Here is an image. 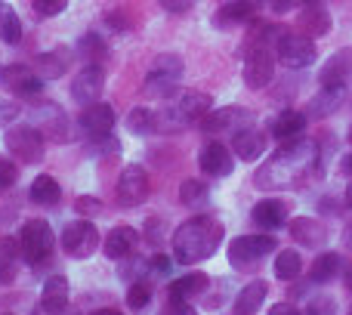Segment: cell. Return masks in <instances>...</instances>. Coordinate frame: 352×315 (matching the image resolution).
<instances>
[{"instance_id": "db71d44e", "label": "cell", "mask_w": 352, "mask_h": 315, "mask_svg": "<svg viewBox=\"0 0 352 315\" xmlns=\"http://www.w3.org/2000/svg\"><path fill=\"white\" fill-rule=\"evenodd\" d=\"M346 244L352 248V226H349V232H346Z\"/></svg>"}, {"instance_id": "2e32d148", "label": "cell", "mask_w": 352, "mask_h": 315, "mask_svg": "<svg viewBox=\"0 0 352 315\" xmlns=\"http://www.w3.org/2000/svg\"><path fill=\"white\" fill-rule=\"evenodd\" d=\"M287 217H291V207H287L285 198H263V201H256L254 210H250V219H254L260 229H266V232L285 229Z\"/></svg>"}, {"instance_id": "f5cc1de1", "label": "cell", "mask_w": 352, "mask_h": 315, "mask_svg": "<svg viewBox=\"0 0 352 315\" xmlns=\"http://www.w3.org/2000/svg\"><path fill=\"white\" fill-rule=\"evenodd\" d=\"M346 204L352 207V182H349V186H346Z\"/></svg>"}, {"instance_id": "484cf974", "label": "cell", "mask_w": 352, "mask_h": 315, "mask_svg": "<svg viewBox=\"0 0 352 315\" xmlns=\"http://www.w3.org/2000/svg\"><path fill=\"white\" fill-rule=\"evenodd\" d=\"M210 287V279H207L204 272H188V275H182V279H176L170 287H167V297L170 300H195V297H201V294Z\"/></svg>"}, {"instance_id": "9a60e30c", "label": "cell", "mask_w": 352, "mask_h": 315, "mask_svg": "<svg viewBox=\"0 0 352 315\" xmlns=\"http://www.w3.org/2000/svg\"><path fill=\"white\" fill-rule=\"evenodd\" d=\"M198 167L213 180H223V176H229L235 170V152H229L223 142L213 140L198 152Z\"/></svg>"}, {"instance_id": "603a6c76", "label": "cell", "mask_w": 352, "mask_h": 315, "mask_svg": "<svg viewBox=\"0 0 352 315\" xmlns=\"http://www.w3.org/2000/svg\"><path fill=\"white\" fill-rule=\"evenodd\" d=\"M68 306V279L65 275H50L43 281V294H41V309L47 315H62Z\"/></svg>"}, {"instance_id": "7bdbcfd3", "label": "cell", "mask_w": 352, "mask_h": 315, "mask_svg": "<svg viewBox=\"0 0 352 315\" xmlns=\"http://www.w3.org/2000/svg\"><path fill=\"white\" fill-rule=\"evenodd\" d=\"M80 53L90 59V56H102L105 53V47H102V41H99L96 34H87L84 41H80Z\"/></svg>"}, {"instance_id": "8992f818", "label": "cell", "mask_w": 352, "mask_h": 315, "mask_svg": "<svg viewBox=\"0 0 352 315\" xmlns=\"http://www.w3.org/2000/svg\"><path fill=\"white\" fill-rule=\"evenodd\" d=\"M275 78V50L269 43H248L244 50V84L250 90H263Z\"/></svg>"}, {"instance_id": "11a10c76", "label": "cell", "mask_w": 352, "mask_h": 315, "mask_svg": "<svg viewBox=\"0 0 352 315\" xmlns=\"http://www.w3.org/2000/svg\"><path fill=\"white\" fill-rule=\"evenodd\" d=\"M3 315H12V312H3Z\"/></svg>"}, {"instance_id": "4fadbf2b", "label": "cell", "mask_w": 352, "mask_h": 315, "mask_svg": "<svg viewBox=\"0 0 352 315\" xmlns=\"http://www.w3.org/2000/svg\"><path fill=\"white\" fill-rule=\"evenodd\" d=\"M0 84L19 99H41L43 93V78H37L34 68L25 65H3L0 68Z\"/></svg>"}, {"instance_id": "d6986e66", "label": "cell", "mask_w": 352, "mask_h": 315, "mask_svg": "<svg viewBox=\"0 0 352 315\" xmlns=\"http://www.w3.org/2000/svg\"><path fill=\"white\" fill-rule=\"evenodd\" d=\"M80 127L90 140H99V136H109L115 130V109L109 102H93L84 109L80 115Z\"/></svg>"}, {"instance_id": "9c48e42d", "label": "cell", "mask_w": 352, "mask_h": 315, "mask_svg": "<svg viewBox=\"0 0 352 315\" xmlns=\"http://www.w3.org/2000/svg\"><path fill=\"white\" fill-rule=\"evenodd\" d=\"M316 56H318L316 43L306 34H287L285 31L278 37V43H275V59L287 68H309L316 62Z\"/></svg>"}, {"instance_id": "d590c367", "label": "cell", "mask_w": 352, "mask_h": 315, "mask_svg": "<svg viewBox=\"0 0 352 315\" xmlns=\"http://www.w3.org/2000/svg\"><path fill=\"white\" fill-rule=\"evenodd\" d=\"M127 130L130 133H152L155 130V111L146 109V105H136L127 115Z\"/></svg>"}, {"instance_id": "f907efd6", "label": "cell", "mask_w": 352, "mask_h": 315, "mask_svg": "<svg viewBox=\"0 0 352 315\" xmlns=\"http://www.w3.org/2000/svg\"><path fill=\"white\" fill-rule=\"evenodd\" d=\"M93 315H121L118 309H99V312H93Z\"/></svg>"}, {"instance_id": "ee69618b", "label": "cell", "mask_w": 352, "mask_h": 315, "mask_svg": "<svg viewBox=\"0 0 352 315\" xmlns=\"http://www.w3.org/2000/svg\"><path fill=\"white\" fill-rule=\"evenodd\" d=\"M161 315H198L192 303H186V300H170V303L161 309Z\"/></svg>"}, {"instance_id": "8fae6325", "label": "cell", "mask_w": 352, "mask_h": 315, "mask_svg": "<svg viewBox=\"0 0 352 315\" xmlns=\"http://www.w3.org/2000/svg\"><path fill=\"white\" fill-rule=\"evenodd\" d=\"M250 121H254V111L250 109H241V105H226V109H217L210 111V115L201 118V130H204L207 136H219L226 133V130H232V133H238V130L250 127Z\"/></svg>"}, {"instance_id": "3957f363", "label": "cell", "mask_w": 352, "mask_h": 315, "mask_svg": "<svg viewBox=\"0 0 352 315\" xmlns=\"http://www.w3.org/2000/svg\"><path fill=\"white\" fill-rule=\"evenodd\" d=\"M179 78H182V59L173 53H164L148 65V74H146V96H155V99H170L176 90H179Z\"/></svg>"}, {"instance_id": "30bf717a", "label": "cell", "mask_w": 352, "mask_h": 315, "mask_svg": "<svg viewBox=\"0 0 352 315\" xmlns=\"http://www.w3.org/2000/svg\"><path fill=\"white\" fill-rule=\"evenodd\" d=\"M148 192H152V180H148L146 167H140V164H127V167L121 170V180H118V204L121 207H140L142 201L148 198Z\"/></svg>"}, {"instance_id": "7c38bea8", "label": "cell", "mask_w": 352, "mask_h": 315, "mask_svg": "<svg viewBox=\"0 0 352 315\" xmlns=\"http://www.w3.org/2000/svg\"><path fill=\"white\" fill-rule=\"evenodd\" d=\"M102 90H105V68L99 65V62H87L78 72V78L72 80V99L78 105H84V109L99 102Z\"/></svg>"}, {"instance_id": "f546056e", "label": "cell", "mask_w": 352, "mask_h": 315, "mask_svg": "<svg viewBox=\"0 0 352 315\" xmlns=\"http://www.w3.org/2000/svg\"><path fill=\"white\" fill-rule=\"evenodd\" d=\"M31 201H34V204H41V207H56L62 201L59 182H56L50 173L34 176V182H31Z\"/></svg>"}, {"instance_id": "f6af8a7d", "label": "cell", "mask_w": 352, "mask_h": 315, "mask_svg": "<svg viewBox=\"0 0 352 315\" xmlns=\"http://www.w3.org/2000/svg\"><path fill=\"white\" fill-rule=\"evenodd\" d=\"M148 266H152V272H155V275H170V272H173V260H170L167 254H155Z\"/></svg>"}, {"instance_id": "ab89813d", "label": "cell", "mask_w": 352, "mask_h": 315, "mask_svg": "<svg viewBox=\"0 0 352 315\" xmlns=\"http://www.w3.org/2000/svg\"><path fill=\"white\" fill-rule=\"evenodd\" d=\"M31 6H34L37 16L50 19V16H59V12L68 6V0H31Z\"/></svg>"}, {"instance_id": "ffe728a7", "label": "cell", "mask_w": 352, "mask_h": 315, "mask_svg": "<svg viewBox=\"0 0 352 315\" xmlns=\"http://www.w3.org/2000/svg\"><path fill=\"white\" fill-rule=\"evenodd\" d=\"M287 229H291L294 241L306 244V248H322V244L328 241V229H324V223L316 217H294L291 223H287Z\"/></svg>"}, {"instance_id": "e575fe53", "label": "cell", "mask_w": 352, "mask_h": 315, "mask_svg": "<svg viewBox=\"0 0 352 315\" xmlns=\"http://www.w3.org/2000/svg\"><path fill=\"white\" fill-rule=\"evenodd\" d=\"M179 201L186 207H201L210 201V188H207V182H201V180H186L179 186Z\"/></svg>"}, {"instance_id": "f35d334b", "label": "cell", "mask_w": 352, "mask_h": 315, "mask_svg": "<svg viewBox=\"0 0 352 315\" xmlns=\"http://www.w3.org/2000/svg\"><path fill=\"white\" fill-rule=\"evenodd\" d=\"M19 182V167L12 158H3L0 155V192H6V188H12Z\"/></svg>"}, {"instance_id": "7a4b0ae2", "label": "cell", "mask_w": 352, "mask_h": 315, "mask_svg": "<svg viewBox=\"0 0 352 315\" xmlns=\"http://www.w3.org/2000/svg\"><path fill=\"white\" fill-rule=\"evenodd\" d=\"M226 238V226L210 213L192 217L173 232V257L182 266H195L204 263L207 257L217 254V248Z\"/></svg>"}, {"instance_id": "bcb514c9", "label": "cell", "mask_w": 352, "mask_h": 315, "mask_svg": "<svg viewBox=\"0 0 352 315\" xmlns=\"http://www.w3.org/2000/svg\"><path fill=\"white\" fill-rule=\"evenodd\" d=\"M161 6H164L170 16H182V12H188L195 6V0H161Z\"/></svg>"}, {"instance_id": "d6a6232c", "label": "cell", "mask_w": 352, "mask_h": 315, "mask_svg": "<svg viewBox=\"0 0 352 315\" xmlns=\"http://www.w3.org/2000/svg\"><path fill=\"white\" fill-rule=\"evenodd\" d=\"M340 272H343V257L334 254V250H331V254L316 257V263H312V281H318V285L334 281Z\"/></svg>"}, {"instance_id": "d4e9b609", "label": "cell", "mask_w": 352, "mask_h": 315, "mask_svg": "<svg viewBox=\"0 0 352 315\" xmlns=\"http://www.w3.org/2000/svg\"><path fill=\"white\" fill-rule=\"evenodd\" d=\"M176 111L182 115V121H201L204 115H210L213 111V99L210 93H201V90H188L179 96V102H176Z\"/></svg>"}, {"instance_id": "52a82bcc", "label": "cell", "mask_w": 352, "mask_h": 315, "mask_svg": "<svg viewBox=\"0 0 352 315\" xmlns=\"http://www.w3.org/2000/svg\"><path fill=\"white\" fill-rule=\"evenodd\" d=\"M99 248H102V238H99V229L90 219H72V223L62 229V250H65L72 260H87V257H93Z\"/></svg>"}, {"instance_id": "4316f807", "label": "cell", "mask_w": 352, "mask_h": 315, "mask_svg": "<svg viewBox=\"0 0 352 315\" xmlns=\"http://www.w3.org/2000/svg\"><path fill=\"white\" fill-rule=\"evenodd\" d=\"M300 31H303L306 37H322V34H328L331 31V16H328V10H324L322 3H309V6H303L300 10Z\"/></svg>"}, {"instance_id": "7402d4cb", "label": "cell", "mask_w": 352, "mask_h": 315, "mask_svg": "<svg viewBox=\"0 0 352 315\" xmlns=\"http://www.w3.org/2000/svg\"><path fill=\"white\" fill-rule=\"evenodd\" d=\"M306 124H309V118H306V111H281V115L272 118V124H269V133L275 136L278 142H291V140H300L306 130Z\"/></svg>"}, {"instance_id": "c3c4849f", "label": "cell", "mask_w": 352, "mask_h": 315, "mask_svg": "<svg viewBox=\"0 0 352 315\" xmlns=\"http://www.w3.org/2000/svg\"><path fill=\"white\" fill-rule=\"evenodd\" d=\"M269 315H300V309L294 303H275L272 309H269Z\"/></svg>"}, {"instance_id": "5bb4252c", "label": "cell", "mask_w": 352, "mask_h": 315, "mask_svg": "<svg viewBox=\"0 0 352 315\" xmlns=\"http://www.w3.org/2000/svg\"><path fill=\"white\" fill-rule=\"evenodd\" d=\"M263 10V0H229L219 6V12L213 16L217 28H238V25H250Z\"/></svg>"}, {"instance_id": "7dc6e473", "label": "cell", "mask_w": 352, "mask_h": 315, "mask_svg": "<svg viewBox=\"0 0 352 315\" xmlns=\"http://www.w3.org/2000/svg\"><path fill=\"white\" fill-rule=\"evenodd\" d=\"M12 118H19V105L10 102V99H0V127H3V124H10Z\"/></svg>"}, {"instance_id": "836d02e7", "label": "cell", "mask_w": 352, "mask_h": 315, "mask_svg": "<svg viewBox=\"0 0 352 315\" xmlns=\"http://www.w3.org/2000/svg\"><path fill=\"white\" fill-rule=\"evenodd\" d=\"M300 272H303V257L297 250H281L275 257V279L294 281V279H300Z\"/></svg>"}, {"instance_id": "816d5d0a", "label": "cell", "mask_w": 352, "mask_h": 315, "mask_svg": "<svg viewBox=\"0 0 352 315\" xmlns=\"http://www.w3.org/2000/svg\"><path fill=\"white\" fill-rule=\"evenodd\" d=\"M346 287L352 291V266H346Z\"/></svg>"}, {"instance_id": "b9f144b4", "label": "cell", "mask_w": 352, "mask_h": 315, "mask_svg": "<svg viewBox=\"0 0 352 315\" xmlns=\"http://www.w3.org/2000/svg\"><path fill=\"white\" fill-rule=\"evenodd\" d=\"M74 210L80 213V217H96V213H102V201L99 198H78L74 201Z\"/></svg>"}, {"instance_id": "cb8c5ba5", "label": "cell", "mask_w": 352, "mask_h": 315, "mask_svg": "<svg viewBox=\"0 0 352 315\" xmlns=\"http://www.w3.org/2000/svg\"><path fill=\"white\" fill-rule=\"evenodd\" d=\"M19 260H22V244H19V238L3 235L0 238V285H12V281H16Z\"/></svg>"}, {"instance_id": "44dd1931", "label": "cell", "mask_w": 352, "mask_h": 315, "mask_svg": "<svg viewBox=\"0 0 352 315\" xmlns=\"http://www.w3.org/2000/svg\"><path fill=\"white\" fill-rule=\"evenodd\" d=\"M232 152L238 155V161H260L266 152V133L256 127H244L232 136Z\"/></svg>"}, {"instance_id": "6da1fadb", "label": "cell", "mask_w": 352, "mask_h": 315, "mask_svg": "<svg viewBox=\"0 0 352 315\" xmlns=\"http://www.w3.org/2000/svg\"><path fill=\"white\" fill-rule=\"evenodd\" d=\"M318 161V142L312 140H291L278 149L260 170H256V186L263 188H285L291 182H297L300 176H306Z\"/></svg>"}, {"instance_id": "f1b7e54d", "label": "cell", "mask_w": 352, "mask_h": 315, "mask_svg": "<svg viewBox=\"0 0 352 315\" xmlns=\"http://www.w3.org/2000/svg\"><path fill=\"white\" fill-rule=\"evenodd\" d=\"M68 59H72V56H68L65 50H50V53H41V56H37V62H34L37 78H43V80L62 78V74H65V68H68Z\"/></svg>"}, {"instance_id": "8d00e7d4", "label": "cell", "mask_w": 352, "mask_h": 315, "mask_svg": "<svg viewBox=\"0 0 352 315\" xmlns=\"http://www.w3.org/2000/svg\"><path fill=\"white\" fill-rule=\"evenodd\" d=\"M152 300V285L148 281H133L127 291V306L130 309H142V306Z\"/></svg>"}, {"instance_id": "83f0119b", "label": "cell", "mask_w": 352, "mask_h": 315, "mask_svg": "<svg viewBox=\"0 0 352 315\" xmlns=\"http://www.w3.org/2000/svg\"><path fill=\"white\" fill-rule=\"evenodd\" d=\"M266 294H269V285L263 279H254L250 285H244L235 297V315H254L263 306Z\"/></svg>"}, {"instance_id": "ba28073f", "label": "cell", "mask_w": 352, "mask_h": 315, "mask_svg": "<svg viewBox=\"0 0 352 315\" xmlns=\"http://www.w3.org/2000/svg\"><path fill=\"white\" fill-rule=\"evenodd\" d=\"M275 248H278V241H275L272 235H241L229 244V266L248 272V269H254L263 257L272 254Z\"/></svg>"}, {"instance_id": "60d3db41", "label": "cell", "mask_w": 352, "mask_h": 315, "mask_svg": "<svg viewBox=\"0 0 352 315\" xmlns=\"http://www.w3.org/2000/svg\"><path fill=\"white\" fill-rule=\"evenodd\" d=\"M306 315H337L334 297H316L309 306H306Z\"/></svg>"}, {"instance_id": "4dcf8cb0", "label": "cell", "mask_w": 352, "mask_h": 315, "mask_svg": "<svg viewBox=\"0 0 352 315\" xmlns=\"http://www.w3.org/2000/svg\"><path fill=\"white\" fill-rule=\"evenodd\" d=\"M349 72H352V50H340L337 56L328 59V65L322 68L318 80H322V84H343Z\"/></svg>"}, {"instance_id": "1f68e13d", "label": "cell", "mask_w": 352, "mask_h": 315, "mask_svg": "<svg viewBox=\"0 0 352 315\" xmlns=\"http://www.w3.org/2000/svg\"><path fill=\"white\" fill-rule=\"evenodd\" d=\"M0 41L16 47L22 41V22H19V12L12 10L6 0H0Z\"/></svg>"}, {"instance_id": "74e56055", "label": "cell", "mask_w": 352, "mask_h": 315, "mask_svg": "<svg viewBox=\"0 0 352 315\" xmlns=\"http://www.w3.org/2000/svg\"><path fill=\"white\" fill-rule=\"evenodd\" d=\"M309 3H318V0H263V6H266L269 12H275V16H285V12L291 10H303V6Z\"/></svg>"}, {"instance_id": "ac0fdd59", "label": "cell", "mask_w": 352, "mask_h": 315, "mask_svg": "<svg viewBox=\"0 0 352 315\" xmlns=\"http://www.w3.org/2000/svg\"><path fill=\"white\" fill-rule=\"evenodd\" d=\"M136 248H140V232L130 226H115L102 241V254L109 260H127L136 254Z\"/></svg>"}, {"instance_id": "e0dca14e", "label": "cell", "mask_w": 352, "mask_h": 315, "mask_svg": "<svg viewBox=\"0 0 352 315\" xmlns=\"http://www.w3.org/2000/svg\"><path fill=\"white\" fill-rule=\"evenodd\" d=\"M343 102H346V80L343 84H322V90L306 105V118H331Z\"/></svg>"}, {"instance_id": "681fc988", "label": "cell", "mask_w": 352, "mask_h": 315, "mask_svg": "<svg viewBox=\"0 0 352 315\" xmlns=\"http://www.w3.org/2000/svg\"><path fill=\"white\" fill-rule=\"evenodd\" d=\"M340 170H343L346 176H352V155H346V158L340 161Z\"/></svg>"}, {"instance_id": "5b68a950", "label": "cell", "mask_w": 352, "mask_h": 315, "mask_svg": "<svg viewBox=\"0 0 352 315\" xmlns=\"http://www.w3.org/2000/svg\"><path fill=\"white\" fill-rule=\"evenodd\" d=\"M19 244H22V257L31 263V266H41L43 260H50L56 248V235L50 229L47 219H28L22 226V235H19Z\"/></svg>"}, {"instance_id": "277c9868", "label": "cell", "mask_w": 352, "mask_h": 315, "mask_svg": "<svg viewBox=\"0 0 352 315\" xmlns=\"http://www.w3.org/2000/svg\"><path fill=\"white\" fill-rule=\"evenodd\" d=\"M6 152L16 158L19 164H41L43 161V130L31 124H12L3 133Z\"/></svg>"}]
</instances>
